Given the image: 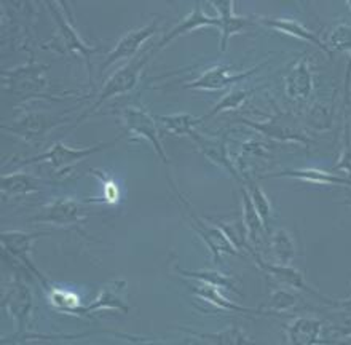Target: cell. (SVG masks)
<instances>
[{"mask_svg": "<svg viewBox=\"0 0 351 345\" xmlns=\"http://www.w3.org/2000/svg\"><path fill=\"white\" fill-rule=\"evenodd\" d=\"M184 331L190 333L192 336L204 339L211 345H254V342L246 336L245 331L238 326H230L221 333H195L192 329H184Z\"/></svg>", "mask_w": 351, "mask_h": 345, "instance_id": "cell-28", "label": "cell"}, {"mask_svg": "<svg viewBox=\"0 0 351 345\" xmlns=\"http://www.w3.org/2000/svg\"><path fill=\"white\" fill-rule=\"evenodd\" d=\"M91 213L86 203L75 198H56L47 203L40 213L34 215L29 222L32 224H50L55 227H80L85 224Z\"/></svg>", "mask_w": 351, "mask_h": 345, "instance_id": "cell-8", "label": "cell"}, {"mask_svg": "<svg viewBox=\"0 0 351 345\" xmlns=\"http://www.w3.org/2000/svg\"><path fill=\"white\" fill-rule=\"evenodd\" d=\"M120 198V191L119 187H117L115 182H106L104 186V202L109 203V205H114L115 202H119Z\"/></svg>", "mask_w": 351, "mask_h": 345, "instance_id": "cell-36", "label": "cell"}, {"mask_svg": "<svg viewBox=\"0 0 351 345\" xmlns=\"http://www.w3.org/2000/svg\"><path fill=\"white\" fill-rule=\"evenodd\" d=\"M247 252H250L252 259H254L256 265L259 267L261 270L265 272V274L271 275L273 278L276 281H280L287 288L294 289V291H304V293H308L311 296H316V298L323 299L324 302H328L330 305H335L337 304V300H332L329 299L328 296L321 294L319 291H316L315 288H311V286L306 283L305 276L302 275L300 270L294 269V267H287V265H278V264H270V262H265L263 259H261V256L257 254L254 250H251V248H247Z\"/></svg>", "mask_w": 351, "mask_h": 345, "instance_id": "cell-14", "label": "cell"}, {"mask_svg": "<svg viewBox=\"0 0 351 345\" xmlns=\"http://www.w3.org/2000/svg\"><path fill=\"white\" fill-rule=\"evenodd\" d=\"M211 7L217 12V18L221 19V51L227 50L228 40L230 37L237 36L243 31H246V27H250L254 24V21L250 18L237 16L235 14V3L233 2H211Z\"/></svg>", "mask_w": 351, "mask_h": 345, "instance_id": "cell-22", "label": "cell"}, {"mask_svg": "<svg viewBox=\"0 0 351 345\" xmlns=\"http://www.w3.org/2000/svg\"><path fill=\"white\" fill-rule=\"evenodd\" d=\"M154 55L155 53L152 50L141 53L139 56H136L133 61L128 62V64L120 67L119 71H115L114 74L110 75V79L106 82V85L101 88L99 95H97L95 103L90 106V109L85 110V112L82 114L79 119H77V123H80L82 120H85L90 114L96 112V109L101 108V106L104 104L107 99L115 98V96L126 95V93H130V91H133L136 88V85H138L144 67L147 66V62L150 61V58H152Z\"/></svg>", "mask_w": 351, "mask_h": 345, "instance_id": "cell-3", "label": "cell"}, {"mask_svg": "<svg viewBox=\"0 0 351 345\" xmlns=\"http://www.w3.org/2000/svg\"><path fill=\"white\" fill-rule=\"evenodd\" d=\"M285 329L291 345H323V323L319 320L299 317Z\"/></svg>", "mask_w": 351, "mask_h": 345, "instance_id": "cell-23", "label": "cell"}, {"mask_svg": "<svg viewBox=\"0 0 351 345\" xmlns=\"http://www.w3.org/2000/svg\"><path fill=\"white\" fill-rule=\"evenodd\" d=\"M347 7L351 10V0H348V2H347ZM350 60H351V56H350Z\"/></svg>", "mask_w": 351, "mask_h": 345, "instance_id": "cell-38", "label": "cell"}, {"mask_svg": "<svg viewBox=\"0 0 351 345\" xmlns=\"http://www.w3.org/2000/svg\"><path fill=\"white\" fill-rule=\"evenodd\" d=\"M174 270L178 272L180 276H185V278H192L195 281H199V283L216 286L219 289H228L232 293L241 294L240 288H238V281L233 278V276H228L221 270H189L182 269V267L174 265Z\"/></svg>", "mask_w": 351, "mask_h": 345, "instance_id": "cell-25", "label": "cell"}, {"mask_svg": "<svg viewBox=\"0 0 351 345\" xmlns=\"http://www.w3.org/2000/svg\"><path fill=\"white\" fill-rule=\"evenodd\" d=\"M126 133L120 134L119 138L109 141V143H99L96 145H91V147H84V149H72L67 147L64 143L58 141L51 145L47 152H43L40 155H36L32 158H26L21 165H32V163H38V162H48L55 169V173L58 174H66L67 171H71L72 168L75 167L77 163H80L82 160H85L91 155H95L101 150L109 149L112 145H115V143H119L121 138H125Z\"/></svg>", "mask_w": 351, "mask_h": 345, "instance_id": "cell-5", "label": "cell"}, {"mask_svg": "<svg viewBox=\"0 0 351 345\" xmlns=\"http://www.w3.org/2000/svg\"><path fill=\"white\" fill-rule=\"evenodd\" d=\"M47 7L50 8L58 24V32L55 34V38H51L50 42L45 43L43 48H53V50L64 53V55H77L85 61L88 77H90V84H93V66H91V56L93 53L99 50V47L88 45V43L79 36V32L75 31L74 24L71 21L69 13H67L66 3L60 2L58 5L48 2Z\"/></svg>", "mask_w": 351, "mask_h": 345, "instance_id": "cell-2", "label": "cell"}, {"mask_svg": "<svg viewBox=\"0 0 351 345\" xmlns=\"http://www.w3.org/2000/svg\"><path fill=\"white\" fill-rule=\"evenodd\" d=\"M47 71L48 64H40V62L31 60L27 64H21L13 67V69L2 71V84L5 90L16 95L21 103L31 99L62 101L69 98V96H58L48 93Z\"/></svg>", "mask_w": 351, "mask_h": 345, "instance_id": "cell-1", "label": "cell"}, {"mask_svg": "<svg viewBox=\"0 0 351 345\" xmlns=\"http://www.w3.org/2000/svg\"><path fill=\"white\" fill-rule=\"evenodd\" d=\"M74 110V109H71ZM71 110H64L61 114H48V112H26L14 120L13 123L2 125V130L21 138L27 143L37 144L43 143L47 134L58 128L61 123L69 120Z\"/></svg>", "mask_w": 351, "mask_h": 345, "instance_id": "cell-6", "label": "cell"}, {"mask_svg": "<svg viewBox=\"0 0 351 345\" xmlns=\"http://www.w3.org/2000/svg\"><path fill=\"white\" fill-rule=\"evenodd\" d=\"M313 72L306 58L295 61L285 75V91L291 101H306L313 91Z\"/></svg>", "mask_w": 351, "mask_h": 345, "instance_id": "cell-19", "label": "cell"}, {"mask_svg": "<svg viewBox=\"0 0 351 345\" xmlns=\"http://www.w3.org/2000/svg\"><path fill=\"white\" fill-rule=\"evenodd\" d=\"M158 18L152 19V21L145 24V26L133 29V31H128L125 36H121L119 38V42H117V45L107 53L106 60L102 61V64L99 66V74H104L107 67H110L114 62H119L121 60H131V58L134 60L138 51L141 50V47L158 31Z\"/></svg>", "mask_w": 351, "mask_h": 345, "instance_id": "cell-12", "label": "cell"}, {"mask_svg": "<svg viewBox=\"0 0 351 345\" xmlns=\"http://www.w3.org/2000/svg\"><path fill=\"white\" fill-rule=\"evenodd\" d=\"M126 293H128V283L126 280H114L102 286L96 299L85 307V313L91 315L96 312H121L128 313L130 305L126 302Z\"/></svg>", "mask_w": 351, "mask_h": 345, "instance_id": "cell-17", "label": "cell"}, {"mask_svg": "<svg viewBox=\"0 0 351 345\" xmlns=\"http://www.w3.org/2000/svg\"><path fill=\"white\" fill-rule=\"evenodd\" d=\"M202 27L221 29V19L217 18V14H208L203 10V3L198 2L197 5H195V8L192 10V12H190L179 24H176L171 31H169L167 36H165L162 40H160L157 45L152 48V51L155 53V51L162 50L163 47H167L168 43H171L178 37L187 36V34L197 31V29H202Z\"/></svg>", "mask_w": 351, "mask_h": 345, "instance_id": "cell-18", "label": "cell"}, {"mask_svg": "<svg viewBox=\"0 0 351 345\" xmlns=\"http://www.w3.org/2000/svg\"><path fill=\"white\" fill-rule=\"evenodd\" d=\"M120 120L123 121L125 133L134 134L138 138H144L147 143L152 144L155 152L165 163H168L167 152H165L162 138H160V128L157 125V119L150 115L147 110L139 108V106H128V108H121L119 112Z\"/></svg>", "mask_w": 351, "mask_h": 345, "instance_id": "cell-10", "label": "cell"}, {"mask_svg": "<svg viewBox=\"0 0 351 345\" xmlns=\"http://www.w3.org/2000/svg\"><path fill=\"white\" fill-rule=\"evenodd\" d=\"M270 243H271L273 256H275L276 259L275 264L291 267L297 256V250H295L294 240H292V237L289 235V232L285 229L273 232Z\"/></svg>", "mask_w": 351, "mask_h": 345, "instance_id": "cell-30", "label": "cell"}, {"mask_svg": "<svg viewBox=\"0 0 351 345\" xmlns=\"http://www.w3.org/2000/svg\"><path fill=\"white\" fill-rule=\"evenodd\" d=\"M160 123L163 125V130L169 134L178 136H190L193 131H197L198 117L190 114H173V115H155Z\"/></svg>", "mask_w": 351, "mask_h": 345, "instance_id": "cell-31", "label": "cell"}, {"mask_svg": "<svg viewBox=\"0 0 351 345\" xmlns=\"http://www.w3.org/2000/svg\"><path fill=\"white\" fill-rule=\"evenodd\" d=\"M335 305H342V307H351V294L348 296L347 299L337 300V304H335Z\"/></svg>", "mask_w": 351, "mask_h": 345, "instance_id": "cell-37", "label": "cell"}, {"mask_svg": "<svg viewBox=\"0 0 351 345\" xmlns=\"http://www.w3.org/2000/svg\"><path fill=\"white\" fill-rule=\"evenodd\" d=\"M40 191L42 179H38L31 173L21 171V169L2 174V178H0V192L5 198L31 195V193H37Z\"/></svg>", "mask_w": 351, "mask_h": 345, "instance_id": "cell-24", "label": "cell"}, {"mask_svg": "<svg viewBox=\"0 0 351 345\" xmlns=\"http://www.w3.org/2000/svg\"><path fill=\"white\" fill-rule=\"evenodd\" d=\"M2 307L13 318L14 326H16V336H24L29 323H31L34 296L31 286L19 275L13 276V280L5 288V293L2 296Z\"/></svg>", "mask_w": 351, "mask_h": 345, "instance_id": "cell-9", "label": "cell"}, {"mask_svg": "<svg viewBox=\"0 0 351 345\" xmlns=\"http://www.w3.org/2000/svg\"><path fill=\"white\" fill-rule=\"evenodd\" d=\"M45 235L47 233H29L23 230H5L2 232V235H0V241H2V248L5 252L14 257L16 262H19L24 269L31 272L37 280H40L43 288L50 286V281L47 280V276L38 270L36 262L32 261V250L37 238Z\"/></svg>", "mask_w": 351, "mask_h": 345, "instance_id": "cell-11", "label": "cell"}, {"mask_svg": "<svg viewBox=\"0 0 351 345\" xmlns=\"http://www.w3.org/2000/svg\"><path fill=\"white\" fill-rule=\"evenodd\" d=\"M189 138L197 144L199 152H202L209 162H213L219 168L226 169V171L230 173L238 182H243L241 174L238 173L237 169V163L233 162L230 154H228L227 134L219 136V138H208V136L198 133V131H193Z\"/></svg>", "mask_w": 351, "mask_h": 345, "instance_id": "cell-15", "label": "cell"}, {"mask_svg": "<svg viewBox=\"0 0 351 345\" xmlns=\"http://www.w3.org/2000/svg\"><path fill=\"white\" fill-rule=\"evenodd\" d=\"M265 64V62H263ZM257 66L254 69H250L246 72H233L230 66L227 64H219L214 66L211 69L204 71L202 75H198L197 79L189 82L184 85L185 90H203V91H222L227 86L240 84V82L250 79L251 75H254L256 72L261 71V67Z\"/></svg>", "mask_w": 351, "mask_h": 345, "instance_id": "cell-13", "label": "cell"}, {"mask_svg": "<svg viewBox=\"0 0 351 345\" xmlns=\"http://www.w3.org/2000/svg\"><path fill=\"white\" fill-rule=\"evenodd\" d=\"M257 23L263 24V26L273 29V31H278L281 34H286V36H291L297 38V40H304V42H308V43H313L315 47H318L321 51H324L326 55H332V53L329 51V48L326 47L324 40H321V38L316 36L313 31H310L308 27H305L304 24L300 21H297V19H292V18H259L257 19Z\"/></svg>", "mask_w": 351, "mask_h": 345, "instance_id": "cell-21", "label": "cell"}, {"mask_svg": "<svg viewBox=\"0 0 351 345\" xmlns=\"http://www.w3.org/2000/svg\"><path fill=\"white\" fill-rule=\"evenodd\" d=\"M350 337H351V334H350Z\"/></svg>", "mask_w": 351, "mask_h": 345, "instance_id": "cell-40", "label": "cell"}, {"mask_svg": "<svg viewBox=\"0 0 351 345\" xmlns=\"http://www.w3.org/2000/svg\"><path fill=\"white\" fill-rule=\"evenodd\" d=\"M246 191L250 193L252 203H254L256 210L259 211V215L262 217V221L265 222L267 229L270 230V221H271V216H273V208H271V202L268 200V197L263 193V189L261 187L259 182L252 181V179L247 178L246 181Z\"/></svg>", "mask_w": 351, "mask_h": 345, "instance_id": "cell-32", "label": "cell"}, {"mask_svg": "<svg viewBox=\"0 0 351 345\" xmlns=\"http://www.w3.org/2000/svg\"><path fill=\"white\" fill-rule=\"evenodd\" d=\"M324 43L330 53H351V24L340 23L334 26L329 31Z\"/></svg>", "mask_w": 351, "mask_h": 345, "instance_id": "cell-34", "label": "cell"}, {"mask_svg": "<svg viewBox=\"0 0 351 345\" xmlns=\"http://www.w3.org/2000/svg\"><path fill=\"white\" fill-rule=\"evenodd\" d=\"M243 125L250 126V128L256 130L257 133L265 136V138L276 141V143H295L308 147L311 143L310 134L299 125V121L289 112H281L278 110L275 115L265 121H254L247 119H240Z\"/></svg>", "mask_w": 351, "mask_h": 345, "instance_id": "cell-4", "label": "cell"}, {"mask_svg": "<svg viewBox=\"0 0 351 345\" xmlns=\"http://www.w3.org/2000/svg\"><path fill=\"white\" fill-rule=\"evenodd\" d=\"M350 205H351V203H350Z\"/></svg>", "mask_w": 351, "mask_h": 345, "instance_id": "cell-41", "label": "cell"}, {"mask_svg": "<svg viewBox=\"0 0 351 345\" xmlns=\"http://www.w3.org/2000/svg\"><path fill=\"white\" fill-rule=\"evenodd\" d=\"M342 150L337 163L334 165L335 171L345 173L351 179V114L350 110H343V138Z\"/></svg>", "mask_w": 351, "mask_h": 345, "instance_id": "cell-35", "label": "cell"}, {"mask_svg": "<svg viewBox=\"0 0 351 345\" xmlns=\"http://www.w3.org/2000/svg\"><path fill=\"white\" fill-rule=\"evenodd\" d=\"M257 88L254 90H243V88H233L232 91H228V93L223 96L222 99H219V103L214 106V108L209 110L202 117H198V123H203V121H206L209 119H213V117L219 115L221 112H228V110H237L240 109L241 106L246 104V101L250 99V96L254 93Z\"/></svg>", "mask_w": 351, "mask_h": 345, "instance_id": "cell-29", "label": "cell"}, {"mask_svg": "<svg viewBox=\"0 0 351 345\" xmlns=\"http://www.w3.org/2000/svg\"><path fill=\"white\" fill-rule=\"evenodd\" d=\"M45 291L47 298L50 300V305L56 312L75 315V317H86L85 307L82 305V300L75 293L64 288H58L55 285L47 286Z\"/></svg>", "mask_w": 351, "mask_h": 345, "instance_id": "cell-26", "label": "cell"}, {"mask_svg": "<svg viewBox=\"0 0 351 345\" xmlns=\"http://www.w3.org/2000/svg\"><path fill=\"white\" fill-rule=\"evenodd\" d=\"M241 208H243V226H245L247 240H250L252 245H259L263 233L268 232L265 222L262 221L259 211L256 210L254 203H252L250 193L245 187L241 189Z\"/></svg>", "mask_w": 351, "mask_h": 345, "instance_id": "cell-27", "label": "cell"}, {"mask_svg": "<svg viewBox=\"0 0 351 345\" xmlns=\"http://www.w3.org/2000/svg\"><path fill=\"white\" fill-rule=\"evenodd\" d=\"M187 288L190 289L195 298H198L203 302H206L211 307L222 310V312L228 313H243V315H270L271 312L268 309H251V307H243V305L233 302L232 299H228L226 294L222 293L221 289L216 288V286H209L204 283H199V281H195V283H187Z\"/></svg>", "mask_w": 351, "mask_h": 345, "instance_id": "cell-16", "label": "cell"}, {"mask_svg": "<svg viewBox=\"0 0 351 345\" xmlns=\"http://www.w3.org/2000/svg\"><path fill=\"white\" fill-rule=\"evenodd\" d=\"M149 345H158V344H149Z\"/></svg>", "mask_w": 351, "mask_h": 345, "instance_id": "cell-39", "label": "cell"}, {"mask_svg": "<svg viewBox=\"0 0 351 345\" xmlns=\"http://www.w3.org/2000/svg\"><path fill=\"white\" fill-rule=\"evenodd\" d=\"M263 178H273V179H292V181L306 182V184H316V186H342V187H351V179L342 178L337 174H332L329 171H323L318 168H291L282 169L278 173H268L263 174Z\"/></svg>", "mask_w": 351, "mask_h": 345, "instance_id": "cell-20", "label": "cell"}, {"mask_svg": "<svg viewBox=\"0 0 351 345\" xmlns=\"http://www.w3.org/2000/svg\"><path fill=\"white\" fill-rule=\"evenodd\" d=\"M299 304V294L297 291L282 286V288H276L270 296V304L267 305V309L271 313H282V312H291L294 310Z\"/></svg>", "mask_w": 351, "mask_h": 345, "instance_id": "cell-33", "label": "cell"}, {"mask_svg": "<svg viewBox=\"0 0 351 345\" xmlns=\"http://www.w3.org/2000/svg\"><path fill=\"white\" fill-rule=\"evenodd\" d=\"M174 191H176V193H178L179 202L184 203V208L189 213V222H190V226H192V229L198 233L199 238H202V240L206 243V246L209 248V250H211L214 264H217V262L222 259V256H226V254L238 256V257L245 256L240 250H238L235 243L230 240V237L227 235L226 230H223L221 226L203 221L202 217L195 215L192 206H190V203L185 200L182 195H180V193L178 192V189L174 187Z\"/></svg>", "mask_w": 351, "mask_h": 345, "instance_id": "cell-7", "label": "cell"}]
</instances>
